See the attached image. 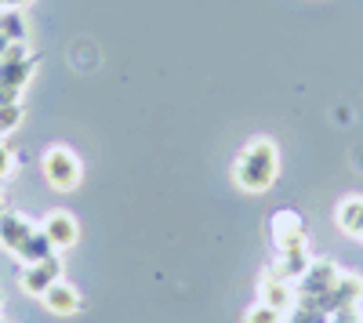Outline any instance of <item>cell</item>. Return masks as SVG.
<instances>
[{
  "instance_id": "obj_13",
  "label": "cell",
  "mask_w": 363,
  "mask_h": 323,
  "mask_svg": "<svg viewBox=\"0 0 363 323\" xmlns=\"http://www.w3.org/2000/svg\"><path fill=\"white\" fill-rule=\"evenodd\" d=\"M291 323H327V312H323V309H316V305L298 302V309L291 312Z\"/></svg>"
},
{
  "instance_id": "obj_10",
  "label": "cell",
  "mask_w": 363,
  "mask_h": 323,
  "mask_svg": "<svg viewBox=\"0 0 363 323\" xmlns=\"http://www.w3.org/2000/svg\"><path fill=\"white\" fill-rule=\"evenodd\" d=\"M48 254H55V247H51V240L44 237V229H33V237L26 240V247H22V261H40V258H48Z\"/></svg>"
},
{
  "instance_id": "obj_1",
  "label": "cell",
  "mask_w": 363,
  "mask_h": 323,
  "mask_svg": "<svg viewBox=\"0 0 363 323\" xmlns=\"http://www.w3.org/2000/svg\"><path fill=\"white\" fill-rule=\"evenodd\" d=\"M277 171H280L277 145H272L269 138H255L240 149V157L233 164V178L247 193H265V189H272V182H277Z\"/></svg>"
},
{
  "instance_id": "obj_5",
  "label": "cell",
  "mask_w": 363,
  "mask_h": 323,
  "mask_svg": "<svg viewBox=\"0 0 363 323\" xmlns=\"http://www.w3.org/2000/svg\"><path fill=\"white\" fill-rule=\"evenodd\" d=\"M40 229H44V237L51 240V247H55V251L73 247V244H77V237H80V225H77V218H73L69 211H51V215L40 222Z\"/></svg>"
},
{
  "instance_id": "obj_7",
  "label": "cell",
  "mask_w": 363,
  "mask_h": 323,
  "mask_svg": "<svg viewBox=\"0 0 363 323\" xmlns=\"http://www.w3.org/2000/svg\"><path fill=\"white\" fill-rule=\"evenodd\" d=\"M44 305H48V312H55V316H73V312H80V295H77V287H69V283H51L48 290H44Z\"/></svg>"
},
{
  "instance_id": "obj_12",
  "label": "cell",
  "mask_w": 363,
  "mask_h": 323,
  "mask_svg": "<svg viewBox=\"0 0 363 323\" xmlns=\"http://www.w3.org/2000/svg\"><path fill=\"white\" fill-rule=\"evenodd\" d=\"M280 319H284V312L272 309V305H265V302H258V305L247 309V316H244V323H280Z\"/></svg>"
},
{
  "instance_id": "obj_3",
  "label": "cell",
  "mask_w": 363,
  "mask_h": 323,
  "mask_svg": "<svg viewBox=\"0 0 363 323\" xmlns=\"http://www.w3.org/2000/svg\"><path fill=\"white\" fill-rule=\"evenodd\" d=\"M58 276H62V261H58V254H48V258H40V261H29V266H22L18 283L29 290V295H44L51 283H58Z\"/></svg>"
},
{
  "instance_id": "obj_8",
  "label": "cell",
  "mask_w": 363,
  "mask_h": 323,
  "mask_svg": "<svg viewBox=\"0 0 363 323\" xmlns=\"http://www.w3.org/2000/svg\"><path fill=\"white\" fill-rule=\"evenodd\" d=\"M262 302L284 312V309L294 305V290H291V283L280 273H265V280H262Z\"/></svg>"
},
{
  "instance_id": "obj_15",
  "label": "cell",
  "mask_w": 363,
  "mask_h": 323,
  "mask_svg": "<svg viewBox=\"0 0 363 323\" xmlns=\"http://www.w3.org/2000/svg\"><path fill=\"white\" fill-rule=\"evenodd\" d=\"M11 164H15V160H11V153L4 149V145H0V178H8V171H11Z\"/></svg>"
},
{
  "instance_id": "obj_2",
  "label": "cell",
  "mask_w": 363,
  "mask_h": 323,
  "mask_svg": "<svg viewBox=\"0 0 363 323\" xmlns=\"http://www.w3.org/2000/svg\"><path fill=\"white\" fill-rule=\"evenodd\" d=\"M40 167H44V178L55 193H73L84 178V167H80L77 153L66 149V145H51L40 160Z\"/></svg>"
},
{
  "instance_id": "obj_6",
  "label": "cell",
  "mask_w": 363,
  "mask_h": 323,
  "mask_svg": "<svg viewBox=\"0 0 363 323\" xmlns=\"http://www.w3.org/2000/svg\"><path fill=\"white\" fill-rule=\"evenodd\" d=\"M33 222L29 218H22V215H15V211H4V218H0V244H4L11 254H22V247H26V240L33 237Z\"/></svg>"
},
{
  "instance_id": "obj_16",
  "label": "cell",
  "mask_w": 363,
  "mask_h": 323,
  "mask_svg": "<svg viewBox=\"0 0 363 323\" xmlns=\"http://www.w3.org/2000/svg\"><path fill=\"white\" fill-rule=\"evenodd\" d=\"M0 218H4V211H0Z\"/></svg>"
},
{
  "instance_id": "obj_11",
  "label": "cell",
  "mask_w": 363,
  "mask_h": 323,
  "mask_svg": "<svg viewBox=\"0 0 363 323\" xmlns=\"http://www.w3.org/2000/svg\"><path fill=\"white\" fill-rule=\"evenodd\" d=\"M18 120H22V106L8 98L4 106H0V135H8V131H15V128H18Z\"/></svg>"
},
{
  "instance_id": "obj_14",
  "label": "cell",
  "mask_w": 363,
  "mask_h": 323,
  "mask_svg": "<svg viewBox=\"0 0 363 323\" xmlns=\"http://www.w3.org/2000/svg\"><path fill=\"white\" fill-rule=\"evenodd\" d=\"M0 33L8 40H18V37H26V22H18V15H8V18H0Z\"/></svg>"
},
{
  "instance_id": "obj_9",
  "label": "cell",
  "mask_w": 363,
  "mask_h": 323,
  "mask_svg": "<svg viewBox=\"0 0 363 323\" xmlns=\"http://www.w3.org/2000/svg\"><path fill=\"white\" fill-rule=\"evenodd\" d=\"M338 225L349 237H363V200L359 196H349L338 203Z\"/></svg>"
},
{
  "instance_id": "obj_4",
  "label": "cell",
  "mask_w": 363,
  "mask_h": 323,
  "mask_svg": "<svg viewBox=\"0 0 363 323\" xmlns=\"http://www.w3.org/2000/svg\"><path fill=\"white\" fill-rule=\"evenodd\" d=\"M272 240L277 247L287 254V251H306V222H301L294 211H280L272 218Z\"/></svg>"
}]
</instances>
